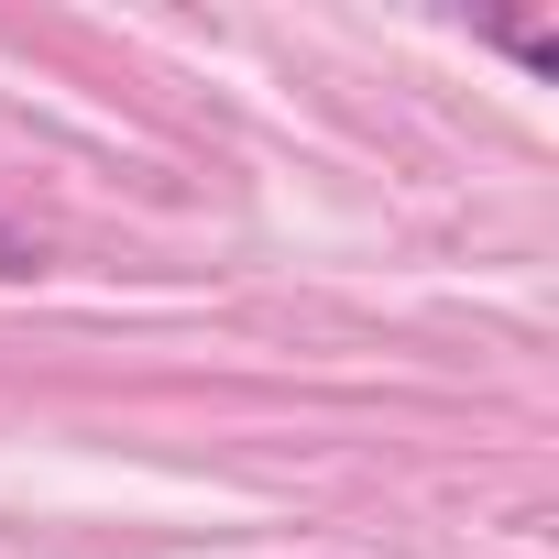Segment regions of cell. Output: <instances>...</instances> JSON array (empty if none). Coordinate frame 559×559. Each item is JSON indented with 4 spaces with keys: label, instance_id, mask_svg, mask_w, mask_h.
<instances>
[{
    "label": "cell",
    "instance_id": "obj_1",
    "mask_svg": "<svg viewBox=\"0 0 559 559\" xmlns=\"http://www.w3.org/2000/svg\"><path fill=\"white\" fill-rule=\"evenodd\" d=\"M45 263V241H23V230H0V274H34Z\"/></svg>",
    "mask_w": 559,
    "mask_h": 559
}]
</instances>
